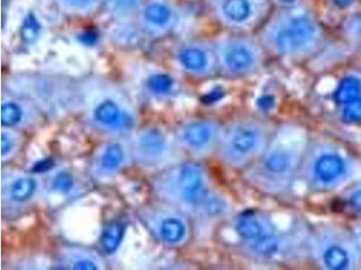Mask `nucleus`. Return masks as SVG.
Instances as JSON below:
<instances>
[{
  "instance_id": "nucleus-33",
  "label": "nucleus",
  "mask_w": 361,
  "mask_h": 270,
  "mask_svg": "<svg viewBox=\"0 0 361 270\" xmlns=\"http://www.w3.org/2000/svg\"><path fill=\"white\" fill-rule=\"evenodd\" d=\"M274 101L270 96H264L262 99H261L260 104L261 107L269 108L271 105H273Z\"/></svg>"
},
{
  "instance_id": "nucleus-13",
  "label": "nucleus",
  "mask_w": 361,
  "mask_h": 270,
  "mask_svg": "<svg viewBox=\"0 0 361 270\" xmlns=\"http://www.w3.org/2000/svg\"><path fill=\"white\" fill-rule=\"evenodd\" d=\"M235 228L246 247L276 231L275 226L269 218L257 212H247L240 214L237 218Z\"/></svg>"
},
{
  "instance_id": "nucleus-8",
  "label": "nucleus",
  "mask_w": 361,
  "mask_h": 270,
  "mask_svg": "<svg viewBox=\"0 0 361 270\" xmlns=\"http://www.w3.org/2000/svg\"><path fill=\"white\" fill-rule=\"evenodd\" d=\"M269 0H211L212 14L231 29L247 30L256 27L269 11Z\"/></svg>"
},
{
  "instance_id": "nucleus-34",
  "label": "nucleus",
  "mask_w": 361,
  "mask_h": 270,
  "mask_svg": "<svg viewBox=\"0 0 361 270\" xmlns=\"http://www.w3.org/2000/svg\"><path fill=\"white\" fill-rule=\"evenodd\" d=\"M212 95H208L206 96V101L209 102H212L217 101L218 98H220V96L221 95V92L216 91L211 93Z\"/></svg>"
},
{
  "instance_id": "nucleus-21",
  "label": "nucleus",
  "mask_w": 361,
  "mask_h": 270,
  "mask_svg": "<svg viewBox=\"0 0 361 270\" xmlns=\"http://www.w3.org/2000/svg\"><path fill=\"white\" fill-rule=\"evenodd\" d=\"M37 188L35 180L28 176L20 178L13 183L11 188V197L13 201L25 202L34 194Z\"/></svg>"
},
{
  "instance_id": "nucleus-22",
  "label": "nucleus",
  "mask_w": 361,
  "mask_h": 270,
  "mask_svg": "<svg viewBox=\"0 0 361 270\" xmlns=\"http://www.w3.org/2000/svg\"><path fill=\"white\" fill-rule=\"evenodd\" d=\"M173 79L169 74L154 72L148 77L146 85L153 94L166 95L173 88Z\"/></svg>"
},
{
  "instance_id": "nucleus-28",
  "label": "nucleus",
  "mask_w": 361,
  "mask_h": 270,
  "mask_svg": "<svg viewBox=\"0 0 361 270\" xmlns=\"http://www.w3.org/2000/svg\"><path fill=\"white\" fill-rule=\"evenodd\" d=\"M13 149V141L11 138L6 134H2L1 137V154L2 156L8 155Z\"/></svg>"
},
{
  "instance_id": "nucleus-23",
  "label": "nucleus",
  "mask_w": 361,
  "mask_h": 270,
  "mask_svg": "<svg viewBox=\"0 0 361 270\" xmlns=\"http://www.w3.org/2000/svg\"><path fill=\"white\" fill-rule=\"evenodd\" d=\"M23 111L17 102L8 101L2 104L1 123L4 127H13L22 120Z\"/></svg>"
},
{
  "instance_id": "nucleus-4",
  "label": "nucleus",
  "mask_w": 361,
  "mask_h": 270,
  "mask_svg": "<svg viewBox=\"0 0 361 270\" xmlns=\"http://www.w3.org/2000/svg\"><path fill=\"white\" fill-rule=\"evenodd\" d=\"M349 162L336 146L315 141L306 148L301 170L310 188L317 191L336 188L347 178Z\"/></svg>"
},
{
  "instance_id": "nucleus-30",
  "label": "nucleus",
  "mask_w": 361,
  "mask_h": 270,
  "mask_svg": "<svg viewBox=\"0 0 361 270\" xmlns=\"http://www.w3.org/2000/svg\"><path fill=\"white\" fill-rule=\"evenodd\" d=\"M349 30L351 34L355 35L361 34V15L351 19L349 25Z\"/></svg>"
},
{
  "instance_id": "nucleus-7",
  "label": "nucleus",
  "mask_w": 361,
  "mask_h": 270,
  "mask_svg": "<svg viewBox=\"0 0 361 270\" xmlns=\"http://www.w3.org/2000/svg\"><path fill=\"white\" fill-rule=\"evenodd\" d=\"M166 194L187 207L202 209L211 191L204 169L195 162H185L166 173Z\"/></svg>"
},
{
  "instance_id": "nucleus-9",
  "label": "nucleus",
  "mask_w": 361,
  "mask_h": 270,
  "mask_svg": "<svg viewBox=\"0 0 361 270\" xmlns=\"http://www.w3.org/2000/svg\"><path fill=\"white\" fill-rule=\"evenodd\" d=\"M137 18L138 27L145 34L162 37L178 24L179 9L172 0H146Z\"/></svg>"
},
{
  "instance_id": "nucleus-15",
  "label": "nucleus",
  "mask_w": 361,
  "mask_h": 270,
  "mask_svg": "<svg viewBox=\"0 0 361 270\" xmlns=\"http://www.w3.org/2000/svg\"><path fill=\"white\" fill-rule=\"evenodd\" d=\"M146 0H107L106 11L115 20L126 22L137 17Z\"/></svg>"
},
{
  "instance_id": "nucleus-11",
  "label": "nucleus",
  "mask_w": 361,
  "mask_h": 270,
  "mask_svg": "<svg viewBox=\"0 0 361 270\" xmlns=\"http://www.w3.org/2000/svg\"><path fill=\"white\" fill-rule=\"evenodd\" d=\"M224 130L212 120H195L180 128V138L183 146L191 152L207 153L219 146Z\"/></svg>"
},
{
  "instance_id": "nucleus-12",
  "label": "nucleus",
  "mask_w": 361,
  "mask_h": 270,
  "mask_svg": "<svg viewBox=\"0 0 361 270\" xmlns=\"http://www.w3.org/2000/svg\"><path fill=\"white\" fill-rule=\"evenodd\" d=\"M102 95L97 99L93 117L96 123L102 127L118 129L128 124V114L121 105V101L116 99L118 94L111 86H101Z\"/></svg>"
},
{
  "instance_id": "nucleus-27",
  "label": "nucleus",
  "mask_w": 361,
  "mask_h": 270,
  "mask_svg": "<svg viewBox=\"0 0 361 270\" xmlns=\"http://www.w3.org/2000/svg\"><path fill=\"white\" fill-rule=\"evenodd\" d=\"M54 165V160L51 159H45L40 160L33 167V172L37 173L47 172L53 168Z\"/></svg>"
},
{
  "instance_id": "nucleus-1",
  "label": "nucleus",
  "mask_w": 361,
  "mask_h": 270,
  "mask_svg": "<svg viewBox=\"0 0 361 270\" xmlns=\"http://www.w3.org/2000/svg\"><path fill=\"white\" fill-rule=\"evenodd\" d=\"M306 148L304 130L292 125L282 127L271 138L262 155L247 170L248 181L269 194L285 191L302 167Z\"/></svg>"
},
{
  "instance_id": "nucleus-5",
  "label": "nucleus",
  "mask_w": 361,
  "mask_h": 270,
  "mask_svg": "<svg viewBox=\"0 0 361 270\" xmlns=\"http://www.w3.org/2000/svg\"><path fill=\"white\" fill-rule=\"evenodd\" d=\"M214 44L217 67L228 77H244L259 70L264 60L262 44L243 35H226Z\"/></svg>"
},
{
  "instance_id": "nucleus-6",
  "label": "nucleus",
  "mask_w": 361,
  "mask_h": 270,
  "mask_svg": "<svg viewBox=\"0 0 361 270\" xmlns=\"http://www.w3.org/2000/svg\"><path fill=\"white\" fill-rule=\"evenodd\" d=\"M311 250L315 262L329 270L353 269L360 250L354 238L338 228H319L312 238Z\"/></svg>"
},
{
  "instance_id": "nucleus-18",
  "label": "nucleus",
  "mask_w": 361,
  "mask_h": 270,
  "mask_svg": "<svg viewBox=\"0 0 361 270\" xmlns=\"http://www.w3.org/2000/svg\"><path fill=\"white\" fill-rule=\"evenodd\" d=\"M125 226L119 221H111L103 229L101 244L105 252L113 253L118 250L123 240Z\"/></svg>"
},
{
  "instance_id": "nucleus-26",
  "label": "nucleus",
  "mask_w": 361,
  "mask_h": 270,
  "mask_svg": "<svg viewBox=\"0 0 361 270\" xmlns=\"http://www.w3.org/2000/svg\"><path fill=\"white\" fill-rule=\"evenodd\" d=\"M348 202L351 209L361 213V182L350 193Z\"/></svg>"
},
{
  "instance_id": "nucleus-35",
  "label": "nucleus",
  "mask_w": 361,
  "mask_h": 270,
  "mask_svg": "<svg viewBox=\"0 0 361 270\" xmlns=\"http://www.w3.org/2000/svg\"><path fill=\"white\" fill-rule=\"evenodd\" d=\"M274 1L279 3L280 5L285 6L286 8L293 6L296 3V0H274Z\"/></svg>"
},
{
  "instance_id": "nucleus-24",
  "label": "nucleus",
  "mask_w": 361,
  "mask_h": 270,
  "mask_svg": "<svg viewBox=\"0 0 361 270\" xmlns=\"http://www.w3.org/2000/svg\"><path fill=\"white\" fill-rule=\"evenodd\" d=\"M341 119L347 123H360L361 122V95L354 101L343 105Z\"/></svg>"
},
{
  "instance_id": "nucleus-2",
  "label": "nucleus",
  "mask_w": 361,
  "mask_h": 270,
  "mask_svg": "<svg viewBox=\"0 0 361 270\" xmlns=\"http://www.w3.org/2000/svg\"><path fill=\"white\" fill-rule=\"evenodd\" d=\"M322 30L314 15L304 8L288 6L276 13L260 34V43L277 56L302 57L318 49Z\"/></svg>"
},
{
  "instance_id": "nucleus-31",
  "label": "nucleus",
  "mask_w": 361,
  "mask_h": 270,
  "mask_svg": "<svg viewBox=\"0 0 361 270\" xmlns=\"http://www.w3.org/2000/svg\"><path fill=\"white\" fill-rule=\"evenodd\" d=\"M334 4L340 8H349L355 2V0H333Z\"/></svg>"
},
{
  "instance_id": "nucleus-3",
  "label": "nucleus",
  "mask_w": 361,
  "mask_h": 270,
  "mask_svg": "<svg viewBox=\"0 0 361 270\" xmlns=\"http://www.w3.org/2000/svg\"><path fill=\"white\" fill-rule=\"evenodd\" d=\"M270 140L267 125L259 119L240 118L222 133L219 156L231 168L243 169L262 155Z\"/></svg>"
},
{
  "instance_id": "nucleus-14",
  "label": "nucleus",
  "mask_w": 361,
  "mask_h": 270,
  "mask_svg": "<svg viewBox=\"0 0 361 270\" xmlns=\"http://www.w3.org/2000/svg\"><path fill=\"white\" fill-rule=\"evenodd\" d=\"M166 148V137L159 130H146L138 138L137 150L144 159H158L164 153Z\"/></svg>"
},
{
  "instance_id": "nucleus-29",
  "label": "nucleus",
  "mask_w": 361,
  "mask_h": 270,
  "mask_svg": "<svg viewBox=\"0 0 361 270\" xmlns=\"http://www.w3.org/2000/svg\"><path fill=\"white\" fill-rule=\"evenodd\" d=\"M97 266L94 262L90 259H80L74 263L73 269L80 270H93L97 269Z\"/></svg>"
},
{
  "instance_id": "nucleus-19",
  "label": "nucleus",
  "mask_w": 361,
  "mask_h": 270,
  "mask_svg": "<svg viewBox=\"0 0 361 270\" xmlns=\"http://www.w3.org/2000/svg\"><path fill=\"white\" fill-rule=\"evenodd\" d=\"M361 95V80L357 77L349 76L341 80L336 92L335 101L338 104H347Z\"/></svg>"
},
{
  "instance_id": "nucleus-25",
  "label": "nucleus",
  "mask_w": 361,
  "mask_h": 270,
  "mask_svg": "<svg viewBox=\"0 0 361 270\" xmlns=\"http://www.w3.org/2000/svg\"><path fill=\"white\" fill-rule=\"evenodd\" d=\"M54 188L56 191L67 193L72 191L73 186V180L69 173L62 172L58 174L54 179Z\"/></svg>"
},
{
  "instance_id": "nucleus-16",
  "label": "nucleus",
  "mask_w": 361,
  "mask_h": 270,
  "mask_svg": "<svg viewBox=\"0 0 361 270\" xmlns=\"http://www.w3.org/2000/svg\"><path fill=\"white\" fill-rule=\"evenodd\" d=\"M107 0H54L58 8L75 17H88L94 14Z\"/></svg>"
},
{
  "instance_id": "nucleus-17",
  "label": "nucleus",
  "mask_w": 361,
  "mask_h": 270,
  "mask_svg": "<svg viewBox=\"0 0 361 270\" xmlns=\"http://www.w3.org/2000/svg\"><path fill=\"white\" fill-rule=\"evenodd\" d=\"M187 227L185 221L179 217L169 215L161 221L159 236L164 243L176 245L185 239Z\"/></svg>"
},
{
  "instance_id": "nucleus-10",
  "label": "nucleus",
  "mask_w": 361,
  "mask_h": 270,
  "mask_svg": "<svg viewBox=\"0 0 361 270\" xmlns=\"http://www.w3.org/2000/svg\"><path fill=\"white\" fill-rule=\"evenodd\" d=\"M176 60L185 72L196 77L211 75L218 68L214 44L202 40L180 44L176 51Z\"/></svg>"
},
{
  "instance_id": "nucleus-32",
  "label": "nucleus",
  "mask_w": 361,
  "mask_h": 270,
  "mask_svg": "<svg viewBox=\"0 0 361 270\" xmlns=\"http://www.w3.org/2000/svg\"><path fill=\"white\" fill-rule=\"evenodd\" d=\"M354 240H355L357 249L361 253V223L357 225L355 231H354Z\"/></svg>"
},
{
  "instance_id": "nucleus-20",
  "label": "nucleus",
  "mask_w": 361,
  "mask_h": 270,
  "mask_svg": "<svg viewBox=\"0 0 361 270\" xmlns=\"http://www.w3.org/2000/svg\"><path fill=\"white\" fill-rule=\"evenodd\" d=\"M124 160V152L118 143L109 144L102 153L99 163L106 172H114L118 169Z\"/></svg>"
}]
</instances>
